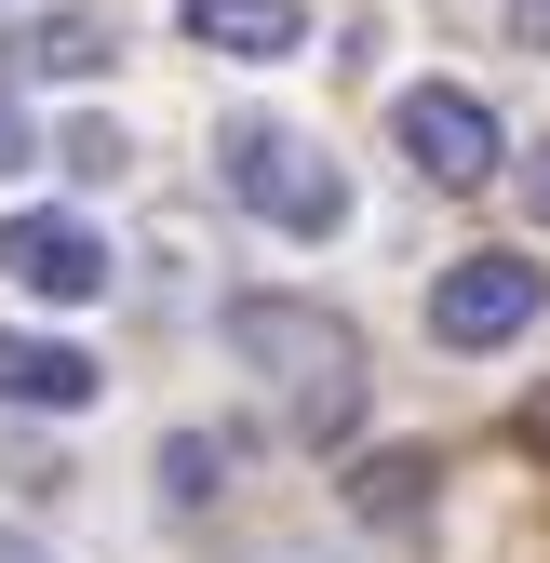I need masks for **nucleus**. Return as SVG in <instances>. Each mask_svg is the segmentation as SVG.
Here are the masks:
<instances>
[{"instance_id": "f257e3e1", "label": "nucleus", "mask_w": 550, "mask_h": 563, "mask_svg": "<svg viewBox=\"0 0 550 563\" xmlns=\"http://www.w3.org/2000/svg\"><path fill=\"white\" fill-rule=\"evenodd\" d=\"M229 349L296 402L309 443H350L363 430V335L336 309H309V296H229Z\"/></svg>"}, {"instance_id": "f03ea898", "label": "nucleus", "mask_w": 550, "mask_h": 563, "mask_svg": "<svg viewBox=\"0 0 550 563\" xmlns=\"http://www.w3.org/2000/svg\"><path fill=\"white\" fill-rule=\"evenodd\" d=\"M216 162H229V201H242V216H268L283 242H336V229H350V175H336L296 121H229Z\"/></svg>"}, {"instance_id": "7ed1b4c3", "label": "nucleus", "mask_w": 550, "mask_h": 563, "mask_svg": "<svg viewBox=\"0 0 550 563\" xmlns=\"http://www.w3.org/2000/svg\"><path fill=\"white\" fill-rule=\"evenodd\" d=\"M389 134H403V162H417L430 188H484V175H510L497 108H484V95H457V81H417V95L389 108Z\"/></svg>"}, {"instance_id": "20e7f679", "label": "nucleus", "mask_w": 550, "mask_h": 563, "mask_svg": "<svg viewBox=\"0 0 550 563\" xmlns=\"http://www.w3.org/2000/svg\"><path fill=\"white\" fill-rule=\"evenodd\" d=\"M537 309H550V268H537V255H457V268L430 282V335H443V349H510Z\"/></svg>"}, {"instance_id": "39448f33", "label": "nucleus", "mask_w": 550, "mask_h": 563, "mask_svg": "<svg viewBox=\"0 0 550 563\" xmlns=\"http://www.w3.org/2000/svg\"><path fill=\"white\" fill-rule=\"evenodd\" d=\"M0 282L41 296V309H95L108 296V242L81 216H14V229H0Z\"/></svg>"}, {"instance_id": "423d86ee", "label": "nucleus", "mask_w": 550, "mask_h": 563, "mask_svg": "<svg viewBox=\"0 0 550 563\" xmlns=\"http://www.w3.org/2000/svg\"><path fill=\"white\" fill-rule=\"evenodd\" d=\"M175 27L201 54H229V67H283L309 41V0H175Z\"/></svg>"}, {"instance_id": "0eeeda50", "label": "nucleus", "mask_w": 550, "mask_h": 563, "mask_svg": "<svg viewBox=\"0 0 550 563\" xmlns=\"http://www.w3.org/2000/svg\"><path fill=\"white\" fill-rule=\"evenodd\" d=\"M95 389H108L95 349H67V335H0V402H14V416H81Z\"/></svg>"}, {"instance_id": "6e6552de", "label": "nucleus", "mask_w": 550, "mask_h": 563, "mask_svg": "<svg viewBox=\"0 0 550 563\" xmlns=\"http://www.w3.org/2000/svg\"><path fill=\"white\" fill-rule=\"evenodd\" d=\"M0 54H14L28 81H95V67L121 54V27H108V14H28V27L0 41Z\"/></svg>"}, {"instance_id": "1a4fd4ad", "label": "nucleus", "mask_w": 550, "mask_h": 563, "mask_svg": "<svg viewBox=\"0 0 550 563\" xmlns=\"http://www.w3.org/2000/svg\"><path fill=\"white\" fill-rule=\"evenodd\" d=\"M229 470H242L229 430H175V443H162V497H175V510H216V497H229Z\"/></svg>"}, {"instance_id": "9d476101", "label": "nucleus", "mask_w": 550, "mask_h": 563, "mask_svg": "<svg viewBox=\"0 0 550 563\" xmlns=\"http://www.w3.org/2000/svg\"><path fill=\"white\" fill-rule=\"evenodd\" d=\"M417 497H430V456H363L350 470V510H376V523H403Z\"/></svg>"}, {"instance_id": "9b49d317", "label": "nucleus", "mask_w": 550, "mask_h": 563, "mask_svg": "<svg viewBox=\"0 0 550 563\" xmlns=\"http://www.w3.org/2000/svg\"><path fill=\"white\" fill-rule=\"evenodd\" d=\"M54 162L81 175V188H108V175H121L134 148H121V121H67V134H54Z\"/></svg>"}, {"instance_id": "f8f14e48", "label": "nucleus", "mask_w": 550, "mask_h": 563, "mask_svg": "<svg viewBox=\"0 0 550 563\" xmlns=\"http://www.w3.org/2000/svg\"><path fill=\"white\" fill-rule=\"evenodd\" d=\"M497 27H510L524 54H550V0H497Z\"/></svg>"}, {"instance_id": "ddd939ff", "label": "nucleus", "mask_w": 550, "mask_h": 563, "mask_svg": "<svg viewBox=\"0 0 550 563\" xmlns=\"http://www.w3.org/2000/svg\"><path fill=\"white\" fill-rule=\"evenodd\" d=\"M510 188H524V216L550 229V148H524V162H510Z\"/></svg>"}, {"instance_id": "4468645a", "label": "nucleus", "mask_w": 550, "mask_h": 563, "mask_svg": "<svg viewBox=\"0 0 550 563\" xmlns=\"http://www.w3.org/2000/svg\"><path fill=\"white\" fill-rule=\"evenodd\" d=\"M0 175H28V108L0 95Z\"/></svg>"}, {"instance_id": "2eb2a0df", "label": "nucleus", "mask_w": 550, "mask_h": 563, "mask_svg": "<svg viewBox=\"0 0 550 563\" xmlns=\"http://www.w3.org/2000/svg\"><path fill=\"white\" fill-rule=\"evenodd\" d=\"M0 563H41V537H0Z\"/></svg>"}]
</instances>
